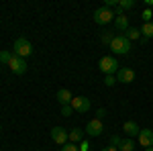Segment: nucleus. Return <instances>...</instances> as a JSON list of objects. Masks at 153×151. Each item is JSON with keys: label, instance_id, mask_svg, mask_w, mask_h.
<instances>
[{"label": "nucleus", "instance_id": "nucleus-1", "mask_svg": "<svg viewBox=\"0 0 153 151\" xmlns=\"http://www.w3.org/2000/svg\"><path fill=\"white\" fill-rule=\"evenodd\" d=\"M33 53V45H31V41L27 39V37H19L16 41H14V45H12V55H16V57H29Z\"/></svg>", "mask_w": 153, "mask_h": 151}, {"label": "nucleus", "instance_id": "nucleus-2", "mask_svg": "<svg viewBox=\"0 0 153 151\" xmlns=\"http://www.w3.org/2000/svg\"><path fill=\"white\" fill-rule=\"evenodd\" d=\"M110 49L114 55H127L131 51V41L125 35H114L112 43H110Z\"/></svg>", "mask_w": 153, "mask_h": 151}, {"label": "nucleus", "instance_id": "nucleus-3", "mask_svg": "<svg viewBox=\"0 0 153 151\" xmlns=\"http://www.w3.org/2000/svg\"><path fill=\"white\" fill-rule=\"evenodd\" d=\"M98 68H100V71H102L104 76H112V74H117V71L120 70V68H118V59L112 57V55H104V57H100Z\"/></svg>", "mask_w": 153, "mask_h": 151}, {"label": "nucleus", "instance_id": "nucleus-4", "mask_svg": "<svg viewBox=\"0 0 153 151\" xmlns=\"http://www.w3.org/2000/svg\"><path fill=\"white\" fill-rule=\"evenodd\" d=\"M114 21V12L110 10V8H106V6H100V8H96L94 10V23L96 25H108Z\"/></svg>", "mask_w": 153, "mask_h": 151}, {"label": "nucleus", "instance_id": "nucleus-5", "mask_svg": "<svg viewBox=\"0 0 153 151\" xmlns=\"http://www.w3.org/2000/svg\"><path fill=\"white\" fill-rule=\"evenodd\" d=\"M90 106H92V102H90V98H86V96H74V100H71V108H74L76 112H80V115L88 112Z\"/></svg>", "mask_w": 153, "mask_h": 151}, {"label": "nucleus", "instance_id": "nucleus-6", "mask_svg": "<svg viewBox=\"0 0 153 151\" xmlns=\"http://www.w3.org/2000/svg\"><path fill=\"white\" fill-rule=\"evenodd\" d=\"M86 133H88L90 137H100V135L104 133V123H102L100 118H92V121H88V125H86Z\"/></svg>", "mask_w": 153, "mask_h": 151}, {"label": "nucleus", "instance_id": "nucleus-7", "mask_svg": "<svg viewBox=\"0 0 153 151\" xmlns=\"http://www.w3.org/2000/svg\"><path fill=\"white\" fill-rule=\"evenodd\" d=\"M8 68H10L12 74H16V76H23V74H27V61L21 57H16V55H12L10 63H8Z\"/></svg>", "mask_w": 153, "mask_h": 151}, {"label": "nucleus", "instance_id": "nucleus-8", "mask_svg": "<svg viewBox=\"0 0 153 151\" xmlns=\"http://www.w3.org/2000/svg\"><path fill=\"white\" fill-rule=\"evenodd\" d=\"M51 139H53V143H57V145H65L68 143V131L63 127H53L51 129Z\"/></svg>", "mask_w": 153, "mask_h": 151}, {"label": "nucleus", "instance_id": "nucleus-9", "mask_svg": "<svg viewBox=\"0 0 153 151\" xmlns=\"http://www.w3.org/2000/svg\"><path fill=\"white\" fill-rule=\"evenodd\" d=\"M137 139H139V145L145 147V149L147 147H153V131L151 129H141V133H139Z\"/></svg>", "mask_w": 153, "mask_h": 151}, {"label": "nucleus", "instance_id": "nucleus-10", "mask_svg": "<svg viewBox=\"0 0 153 151\" xmlns=\"http://www.w3.org/2000/svg\"><path fill=\"white\" fill-rule=\"evenodd\" d=\"M133 80H135V71L131 68H120L117 71V82H120V84H131Z\"/></svg>", "mask_w": 153, "mask_h": 151}, {"label": "nucleus", "instance_id": "nucleus-11", "mask_svg": "<svg viewBox=\"0 0 153 151\" xmlns=\"http://www.w3.org/2000/svg\"><path fill=\"white\" fill-rule=\"evenodd\" d=\"M123 131H125V135H127L129 139L139 137V133H141V129H139V125H137L135 121H127V123L123 125Z\"/></svg>", "mask_w": 153, "mask_h": 151}, {"label": "nucleus", "instance_id": "nucleus-12", "mask_svg": "<svg viewBox=\"0 0 153 151\" xmlns=\"http://www.w3.org/2000/svg\"><path fill=\"white\" fill-rule=\"evenodd\" d=\"M114 25H117V29L120 33H127V31H129V19H127L123 12H117V14H114Z\"/></svg>", "mask_w": 153, "mask_h": 151}, {"label": "nucleus", "instance_id": "nucleus-13", "mask_svg": "<svg viewBox=\"0 0 153 151\" xmlns=\"http://www.w3.org/2000/svg\"><path fill=\"white\" fill-rule=\"evenodd\" d=\"M55 98H57L59 102H61V106H68V104H71V100H74V96H71V92L68 90V88H61V90H57Z\"/></svg>", "mask_w": 153, "mask_h": 151}, {"label": "nucleus", "instance_id": "nucleus-14", "mask_svg": "<svg viewBox=\"0 0 153 151\" xmlns=\"http://www.w3.org/2000/svg\"><path fill=\"white\" fill-rule=\"evenodd\" d=\"M68 141H70V143H82L84 141V131L78 129V127L68 131Z\"/></svg>", "mask_w": 153, "mask_h": 151}, {"label": "nucleus", "instance_id": "nucleus-15", "mask_svg": "<svg viewBox=\"0 0 153 151\" xmlns=\"http://www.w3.org/2000/svg\"><path fill=\"white\" fill-rule=\"evenodd\" d=\"M135 6V0H118V8H117V12H123V10H131ZM114 12V14H117Z\"/></svg>", "mask_w": 153, "mask_h": 151}, {"label": "nucleus", "instance_id": "nucleus-16", "mask_svg": "<svg viewBox=\"0 0 153 151\" xmlns=\"http://www.w3.org/2000/svg\"><path fill=\"white\" fill-rule=\"evenodd\" d=\"M141 35L145 37V39H151V37H153V21H151V23H143Z\"/></svg>", "mask_w": 153, "mask_h": 151}, {"label": "nucleus", "instance_id": "nucleus-17", "mask_svg": "<svg viewBox=\"0 0 153 151\" xmlns=\"http://www.w3.org/2000/svg\"><path fill=\"white\" fill-rule=\"evenodd\" d=\"M125 37H127L129 41H135V39H141V29H137V27H133V29H131V27H129V31L125 33Z\"/></svg>", "mask_w": 153, "mask_h": 151}, {"label": "nucleus", "instance_id": "nucleus-18", "mask_svg": "<svg viewBox=\"0 0 153 151\" xmlns=\"http://www.w3.org/2000/svg\"><path fill=\"white\" fill-rule=\"evenodd\" d=\"M135 149V141L133 139H123L118 145V151H133Z\"/></svg>", "mask_w": 153, "mask_h": 151}, {"label": "nucleus", "instance_id": "nucleus-19", "mask_svg": "<svg viewBox=\"0 0 153 151\" xmlns=\"http://www.w3.org/2000/svg\"><path fill=\"white\" fill-rule=\"evenodd\" d=\"M12 59V53L10 51H0V63H4V65H8Z\"/></svg>", "mask_w": 153, "mask_h": 151}, {"label": "nucleus", "instance_id": "nucleus-20", "mask_svg": "<svg viewBox=\"0 0 153 151\" xmlns=\"http://www.w3.org/2000/svg\"><path fill=\"white\" fill-rule=\"evenodd\" d=\"M112 39H114V35H110V33H104V35L100 37V41H102L104 45H108V47H110V43H112Z\"/></svg>", "mask_w": 153, "mask_h": 151}, {"label": "nucleus", "instance_id": "nucleus-21", "mask_svg": "<svg viewBox=\"0 0 153 151\" xmlns=\"http://www.w3.org/2000/svg\"><path fill=\"white\" fill-rule=\"evenodd\" d=\"M61 151H80V147H76V143H65V145H61Z\"/></svg>", "mask_w": 153, "mask_h": 151}, {"label": "nucleus", "instance_id": "nucleus-22", "mask_svg": "<svg viewBox=\"0 0 153 151\" xmlns=\"http://www.w3.org/2000/svg\"><path fill=\"white\" fill-rule=\"evenodd\" d=\"M71 112H74L71 104H68V106H61V116H71Z\"/></svg>", "mask_w": 153, "mask_h": 151}, {"label": "nucleus", "instance_id": "nucleus-23", "mask_svg": "<svg viewBox=\"0 0 153 151\" xmlns=\"http://www.w3.org/2000/svg\"><path fill=\"white\" fill-rule=\"evenodd\" d=\"M141 19L145 21V23H151V10H149V8H145L143 14H141Z\"/></svg>", "mask_w": 153, "mask_h": 151}, {"label": "nucleus", "instance_id": "nucleus-24", "mask_svg": "<svg viewBox=\"0 0 153 151\" xmlns=\"http://www.w3.org/2000/svg\"><path fill=\"white\" fill-rule=\"evenodd\" d=\"M104 84H106V86H108V88H112V86L117 84V80H114L112 76H106V78H104Z\"/></svg>", "mask_w": 153, "mask_h": 151}, {"label": "nucleus", "instance_id": "nucleus-25", "mask_svg": "<svg viewBox=\"0 0 153 151\" xmlns=\"http://www.w3.org/2000/svg\"><path fill=\"white\" fill-rule=\"evenodd\" d=\"M120 137H117V135H112V137H110V145H112V147H118V145H120Z\"/></svg>", "mask_w": 153, "mask_h": 151}, {"label": "nucleus", "instance_id": "nucleus-26", "mask_svg": "<svg viewBox=\"0 0 153 151\" xmlns=\"http://www.w3.org/2000/svg\"><path fill=\"white\" fill-rule=\"evenodd\" d=\"M80 151H90V143L88 141H82L80 143Z\"/></svg>", "mask_w": 153, "mask_h": 151}, {"label": "nucleus", "instance_id": "nucleus-27", "mask_svg": "<svg viewBox=\"0 0 153 151\" xmlns=\"http://www.w3.org/2000/svg\"><path fill=\"white\" fill-rule=\"evenodd\" d=\"M104 116H106V110H104V108H98V112H96V118H100V121H102Z\"/></svg>", "mask_w": 153, "mask_h": 151}, {"label": "nucleus", "instance_id": "nucleus-28", "mask_svg": "<svg viewBox=\"0 0 153 151\" xmlns=\"http://www.w3.org/2000/svg\"><path fill=\"white\" fill-rule=\"evenodd\" d=\"M100 151H118V147H112V145H108V147H104V149H100Z\"/></svg>", "mask_w": 153, "mask_h": 151}, {"label": "nucleus", "instance_id": "nucleus-29", "mask_svg": "<svg viewBox=\"0 0 153 151\" xmlns=\"http://www.w3.org/2000/svg\"><path fill=\"white\" fill-rule=\"evenodd\" d=\"M145 151H153V147H147V149H145Z\"/></svg>", "mask_w": 153, "mask_h": 151}, {"label": "nucleus", "instance_id": "nucleus-30", "mask_svg": "<svg viewBox=\"0 0 153 151\" xmlns=\"http://www.w3.org/2000/svg\"><path fill=\"white\" fill-rule=\"evenodd\" d=\"M0 131H2V125H0Z\"/></svg>", "mask_w": 153, "mask_h": 151}]
</instances>
